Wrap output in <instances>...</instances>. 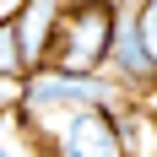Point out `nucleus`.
Wrapping results in <instances>:
<instances>
[{
    "instance_id": "obj_1",
    "label": "nucleus",
    "mask_w": 157,
    "mask_h": 157,
    "mask_svg": "<svg viewBox=\"0 0 157 157\" xmlns=\"http://www.w3.org/2000/svg\"><path fill=\"white\" fill-rule=\"evenodd\" d=\"M114 6L109 0H71L60 6V22H54V38H49V54L38 71H60V76H98L103 71V54H109L114 38Z\"/></svg>"
},
{
    "instance_id": "obj_2",
    "label": "nucleus",
    "mask_w": 157,
    "mask_h": 157,
    "mask_svg": "<svg viewBox=\"0 0 157 157\" xmlns=\"http://www.w3.org/2000/svg\"><path fill=\"white\" fill-rule=\"evenodd\" d=\"M44 157H130L114 125V109H81L44 141Z\"/></svg>"
},
{
    "instance_id": "obj_3",
    "label": "nucleus",
    "mask_w": 157,
    "mask_h": 157,
    "mask_svg": "<svg viewBox=\"0 0 157 157\" xmlns=\"http://www.w3.org/2000/svg\"><path fill=\"white\" fill-rule=\"evenodd\" d=\"M60 6L65 0H16L11 33H16V49H22V65H27V71L44 65L49 38H54V22H60Z\"/></svg>"
},
{
    "instance_id": "obj_4",
    "label": "nucleus",
    "mask_w": 157,
    "mask_h": 157,
    "mask_svg": "<svg viewBox=\"0 0 157 157\" xmlns=\"http://www.w3.org/2000/svg\"><path fill=\"white\" fill-rule=\"evenodd\" d=\"M0 157H44V146L22 130L16 114H0Z\"/></svg>"
},
{
    "instance_id": "obj_5",
    "label": "nucleus",
    "mask_w": 157,
    "mask_h": 157,
    "mask_svg": "<svg viewBox=\"0 0 157 157\" xmlns=\"http://www.w3.org/2000/svg\"><path fill=\"white\" fill-rule=\"evenodd\" d=\"M22 76H27V65H22V49H16L11 16H0V87H16Z\"/></svg>"
}]
</instances>
